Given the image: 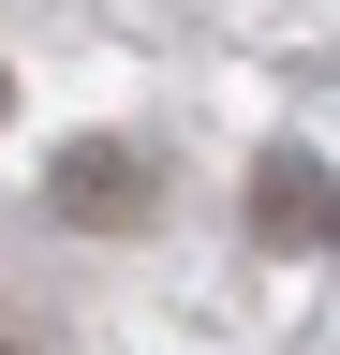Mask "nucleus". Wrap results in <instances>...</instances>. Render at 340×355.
<instances>
[{
	"label": "nucleus",
	"instance_id": "1",
	"mask_svg": "<svg viewBox=\"0 0 340 355\" xmlns=\"http://www.w3.org/2000/svg\"><path fill=\"white\" fill-rule=\"evenodd\" d=\"M45 207H60V222H104V237H118V222L148 207V193H134V148H118V133H74V148L45 163Z\"/></svg>",
	"mask_w": 340,
	"mask_h": 355
},
{
	"label": "nucleus",
	"instance_id": "2",
	"mask_svg": "<svg viewBox=\"0 0 340 355\" xmlns=\"http://www.w3.org/2000/svg\"><path fill=\"white\" fill-rule=\"evenodd\" d=\"M251 222H267V237H325V222H340V207H325V163H311V148H267Z\"/></svg>",
	"mask_w": 340,
	"mask_h": 355
},
{
	"label": "nucleus",
	"instance_id": "3",
	"mask_svg": "<svg viewBox=\"0 0 340 355\" xmlns=\"http://www.w3.org/2000/svg\"><path fill=\"white\" fill-rule=\"evenodd\" d=\"M0 119H15V74H0Z\"/></svg>",
	"mask_w": 340,
	"mask_h": 355
}]
</instances>
